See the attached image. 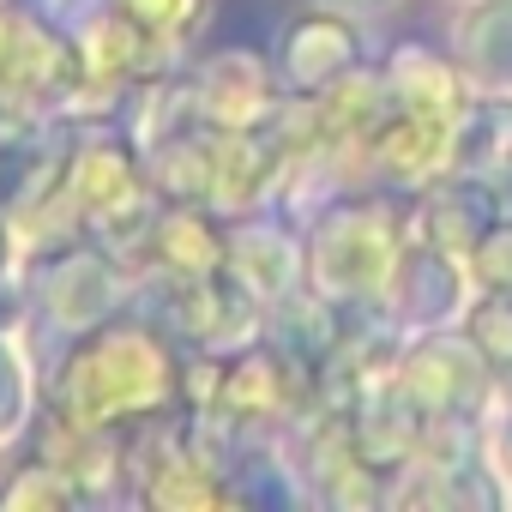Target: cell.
Listing matches in <instances>:
<instances>
[{
	"instance_id": "cell-18",
	"label": "cell",
	"mask_w": 512,
	"mask_h": 512,
	"mask_svg": "<svg viewBox=\"0 0 512 512\" xmlns=\"http://www.w3.org/2000/svg\"><path fill=\"white\" fill-rule=\"evenodd\" d=\"M476 350H482V362L494 368V374H506L512 368V290H488L476 308H470V332H464Z\"/></svg>"
},
{
	"instance_id": "cell-21",
	"label": "cell",
	"mask_w": 512,
	"mask_h": 512,
	"mask_svg": "<svg viewBox=\"0 0 512 512\" xmlns=\"http://www.w3.org/2000/svg\"><path fill=\"white\" fill-rule=\"evenodd\" d=\"M115 7H121L127 19L163 31V37H181V31L199 19V0H115Z\"/></svg>"
},
{
	"instance_id": "cell-3",
	"label": "cell",
	"mask_w": 512,
	"mask_h": 512,
	"mask_svg": "<svg viewBox=\"0 0 512 512\" xmlns=\"http://www.w3.org/2000/svg\"><path fill=\"white\" fill-rule=\"evenodd\" d=\"M308 404H314V362H302L278 338L272 344H247L241 356L217 362V386L205 398V410L229 416L235 428L284 422V416H296Z\"/></svg>"
},
{
	"instance_id": "cell-14",
	"label": "cell",
	"mask_w": 512,
	"mask_h": 512,
	"mask_svg": "<svg viewBox=\"0 0 512 512\" xmlns=\"http://www.w3.org/2000/svg\"><path fill=\"white\" fill-rule=\"evenodd\" d=\"M229 278L266 302H284L296 284V260L290 241L278 229H229Z\"/></svg>"
},
{
	"instance_id": "cell-13",
	"label": "cell",
	"mask_w": 512,
	"mask_h": 512,
	"mask_svg": "<svg viewBox=\"0 0 512 512\" xmlns=\"http://www.w3.org/2000/svg\"><path fill=\"white\" fill-rule=\"evenodd\" d=\"M314 103H320V121H326V145H368V133L392 115L386 73H368L362 61L344 79H332Z\"/></svg>"
},
{
	"instance_id": "cell-9",
	"label": "cell",
	"mask_w": 512,
	"mask_h": 512,
	"mask_svg": "<svg viewBox=\"0 0 512 512\" xmlns=\"http://www.w3.org/2000/svg\"><path fill=\"white\" fill-rule=\"evenodd\" d=\"M356 61H362V43H356V31H350L344 19H332V13H302V19L284 31V43H278V73H284V85L302 91V97H320V91H326L332 79H344Z\"/></svg>"
},
{
	"instance_id": "cell-22",
	"label": "cell",
	"mask_w": 512,
	"mask_h": 512,
	"mask_svg": "<svg viewBox=\"0 0 512 512\" xmlns=\"http://www.w3.org/2000/svg\"><path fill=\"white\" fill-rule=\"evenodd\" d=\"M500 458H506V470H512V422H506V440H500Z\"/></svg>"
},
{
	"instance_id": "cell-11",
	"label": "cell",
	"mask_w": 512,
	"mask_h": 512,
	"mask_svg": "<svg viewBox=\"0 0 512 512\" xmlns=\"http://www.w3.org/2000/svg\"><path fill=\"white\" fill-rule=\"evenodd\" d=\"M253 290H241L229 272H217V278H193V284H169V326L175 332H187L193 344H205V350H217V344H229V338H241L247 332V320H253Z\"/></svg>"
},
{
	"instance_id": "cell-16",
	"label": "cell",
	"mask_w": 512,
	"mask_h": 512,
	"mask_svg": "<svg viewBox=\"0 0 512 512\" xmlns=\"http://www.w3.org/2000/svg\"><path fill=\"white\" fill-rule=\"evenodd\" d=\"M392 284H398V308H404L410 326H440L446 308H452V296H458V272H452L446 253H434V247L404 253Z\"/></svg>"
},
{
	"instance_id": "cell-24",
	"label": "cell",
	"mask_w": 512,
	"mask_h": 512,
	"mask_svg": "<svg viewBox=\"0 0 512 512\" xmlns=\"http://www.w3.org/2000/svg\"><path fill=\"white\" fill-rule=\"evenodd\" d=\"M500 386H506V398H512V368H506V374H500Z\"/></svg>"
},
{
	"instance_id": "cell-4",
	"label": "cell",
	"mask_w": 512,
	"mask_h": 512,
	"mask_svg": "<svg viewBox=\"0 0 512 512\" xmlns=\"http://www.w3.org/2000/svg\"><path fill=\"white\" fill-rule=\"evenodd\" d=\"M488 374L494 368L470 338H422L392 368V386L422 410V422H440V416H476L488 398Z\"/></svg>"
},
{
	"instance_id": "cell-8",
	"label": "cell",
	"mask_w": 512,
	"mask_h": 512,
	"mask_svg": "<svg viewBox=\"0 0 512 512\" xmlns=\"http://www.w3.org/2000/svg\"><path fill=\"white\" fill-rule=\"evenodd\" d=\"M416 235H422V247H434V253H446V260H470V247L500 223V199H494V187L488 181H476L470 169L458 175L452 169V181H440V187H428V199L416 205Z\"/></svg>"
},
{
	"instance_id": "cell-20",
	"label": "cell",
	"mask_w": 512,
	"mask_h": 512,
	"mask_svg": "<svg viewBox=\"0 0 512 512\" xmlns=\"http://www.w3.org/2000/svg\"><path fill=\"white\" fill-rule=\"evenodd\" d=\"M470 278H476L482 290H512V223H506V217L470 247Z\"/></svg>"
},
{
	"instance_id": "cell-23",
	"label": "cell",
	"mask_w": 512,
	"mask_h": 512,
	"mask_svg": "<svg viewBox=\"0 0 512 512\" xmlns=\"http://www.w3.org/2000/svg\"><path fill=\"white\" fill-rule=\"evenodd\" d=\"M344 7H386V0H344Z\"/></svg>"
},
{
	"instance_id": "cell-15",
	"label": "cell",
	"mask_w": 512,
	"mask_h": 512,
	"mask_svg": "<svg viewBox=\"0 0 512 512\" xmlns=\"http://www.w3.org/2000/svg\"><path fill=\"white\" fill-rule=\"evenodd\" d=\"M458 67L482 85L512 91V0H488L458 31Z\"/></svg>"
},
{
	"instance_id": "cell-7",
	"label": "cell",
	"mask_w": 512,
	"mask_h": 512,
	"mask_svg": "<svg viewBox=\"0 0 512 512\" xmlns=\"http://www.w3.org/2000/svg\"><path fill=\"white\" fill-rule=\"evenodd\" d=\"M368 163L386 181L422 187L440 169H452V115H428V109H392L374 133H368Z\"/></svg>"
},
{
	"instance_id": "cell-1",
	"label": "cell",
	"mask_w": 512,
	"mask_h": 512,
	"mask_svg": "<svg viewBox=\"0 0 512 512\" xmlns=\"http://www.w3.org/2000/svg\"><path fill=\"white\" fill-rule=\"evenodd\" d=\"M175 398H181V368L169 344L139 320H103L79 332L73 356L49 386L55 416L97 434H121L127 422H163Z\"/></svg>"
},
{
	"instance_id": "cell-10",
	"label": "cell",
	"mask_w": 512,
	"mask_h": 512,
	"mask_svg": "<svg viewBox=\"0 0 512 512\" xmlns=\"http://www.w3.org/2000/svg\"><path fill=\"white\" fill-rule=\"evenodd\" d=\"M115 302H121V278L103 253H61V266L49 272L43 284V308L67 326V332H91L103 320H115Z\"/></svg>"
},
{
	"instance_id": "cell-6",
	"label": "cell",
	"mask_w": 512,
	"mask_h": 512,
	"mask_svg": "<svg viewBox=\"0 0 512 512\" xmlns=\"http://www.w3.org/2000/svg\"><path fill=\"white\" fill-rule=\"evenodd\" d=\"M145 260L169 278V284H193V278H217L229 272V229L205 211V205H169L151 217L145 229Z\"/></svg>"
},
{
	"instance_id": "cell-12",
	"label": "cell",
	"mask_w": 512,
	"mask_h": 512,
	"mask_svg": "<svg viewBox=\"0 0 512 512\" xmlns=\"http://www.w3.org/2000/svg\"><path fill=\"white\" fill-rule=\"evenodd\" d=\"M386 91L392 109H428V115H458L464 109V85H458V55L446 61L428 43H398L386 61Z\"/></svg>"
},
{
	"instance_id": "cell-5",
	"label": "cell",
	"mask_w": 512,
	"mask_h": 512,
	"mask_svg": "<svg viewBox=\"0 0 512 512\" xmlns=\"http://www.w3.org/2000/svg\"><path fill=\"white\" fill-rule=\"evenodd\" d=\"M193 103H199V121L211 133H247V127H266L278 115L272 73H266L260 55H247V49L211 55L193 73Z\"/></svg>"
},
{
	"instance_id": "cell-19",
	"label": "cell",
	"mask_w": 512,
	"mask_h": 512,
	"mask_svg": "<svg viewBox=\"0 0 512 512\" xmlns=\"http://www.w3.org/2000/svg\"><path fill=\"white\" fill-rule=\"evenodd\" d=\"M7 506H67V500H79V482L61 470V464H49V458H37V464H25L13 482H7V494H0Z\"/></svg>"
},
{
	"instance_id": "cell-17",
	"label": "cell",
	"mask_w": 512,
	"mask_h": 512,
	"mask_svg": "<svg viewBox=\"0 0 512 512\" xmlns=\"http://www.w3.org/2000/svg\"><path fill=\"white\" fill-rule=\"evenodd\" d=\"M512 151V103H476L452 115V169L506 163Z\"/></svg>"
},
{
	"instance_id": "cell-25",
	"label": "cell",
	"mask_w": 512,
	"mask_h": 512,
	"mask_svg": "<svg viewBox=\"0 0 512 512\" xmlns=\"http://www.w3.org/2000/svg\"><path fill=\"white\" fill-rule=\"evenodd\" d=\"M506 169H512V151H506Z\"/></svg>"
},
{
	"instance_id": "cell-2",
	"label": "cell",
	"mask_w": 512,
	"mask_h": 512,
	"mask_svg": "<svg viewBox=\"0 0 512 512\" xmlns=\"http://www.w3.org/2000/svg\"><path fill=\"white\" fill-rule=\"evenodd\" d=\"M398 260H404V235L392 211L362 199V205H338L332 217H320L302 266L326 302H374L392 284Z\"/></svg>"
}]
</instances>
